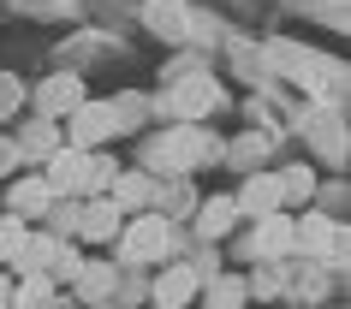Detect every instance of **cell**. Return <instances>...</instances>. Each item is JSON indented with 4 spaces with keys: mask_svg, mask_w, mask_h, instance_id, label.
<instances>
[{
    "mask_svg": "<svg viewBox=\"0 0 351 309\" xmlns=\"http://www.w3.org/2000/svg\"><path fill=\"white\" fill-rule=\"evenodd\" d=\"M143 166L137 173H149L155 184L167 179H191L197 166H221V137L203 125H167L161 137H143Z\"/></svg>",
    "mask_w": 351,
    "mask_h": 309,
    "instance_id": "6da1fadb",
    "label": "cell"
},
{
    "mask_svg": "<svg viewBox=\"0 0 351 309\" xmlns=\"http://www.w3.org/2000/svg\"><path fill=\"white\" fill-rule=\"evenodd\" d=\"M221 108H226V90H221L208 72L179 77L167 95H155V101H149V113H161L167 125H203L208 113H221Z\"/></svg>",
    "mask_w": 351,
    "mask_h": 309,
    "instance_id": "7a4b0ae2",
    "label": "cell"
},
{
    "mask_svg": "<svg viewBox=\"0 0 351 309\" xmlns=\"http://www.w3.org/2000/svg\"><path fill=\"white\" fill-rule=\"evenodd\" d=\"M113 250H119V262L113 268H149V262H173V220H161L155 208L149 214H131L125 226H119V238H113Z\"/></svg>",
    "mask_w": 351,
    "mask_h": 309,
    "instance_id": "3957f363",
    "label": "cell"
},
{
    "mask_svg": "<svg viewBox=\"0 0 351 309\" xmlns=\"http://www.w3.org/2000/svg\"><path fill=\"white\" fill-rule=\"evenodd\" d=\"M268 54H274V72L298 77L304 90H315V95H322V108H333V95L346 90V72H339L333 60H322V54H304V48H286V42H274Z\"/></svg>",
    "mask_w": 351,
    "mask_h": 309,
    "instance_id": "277c9868",
    "label": "cell"
},
{
    "mask_svg": "<svg viewBox=\"0 0 351 309\" xmlns=\"http://www.w3.org/2000/svg\"><path fill=\"white\" fill-rule=\"evenodd\" d=\"M239 262H292L298 256V226H292V208H280L268 220H250V238L232 244Z\"/></svg>",
    "mask_w": 351,
    "mask_h": 309,
    "instance_id": "5b68a950",
    "label": "cell"
},
{
    "mask_svg": "<svg viewBox=\"0 0 351 309\" xmlns=\"http://www.w3.org/2000/svg\"><path fill=\"white\" fill-rule=\"evenodd\" d=\"M66 149H77V155H95V149L113 143V119H108V101H84V108L66 119V137H60Z\"/></svg>",
    "mask_w": 351,
    "mask_h": 309,
    "instance_id": "8992f818",
    "label": "cell"
},
{
    "mask_svg": "<svg viewBox=\"0 0 351 309\" xmlns=\"http://www.w3.org/2000/svg\"><path fill=\"white\" fill-rule=\"evenodd\" d=\"M298 226V250L304 256H322L328 268H339L346 256H339V244H346V226H333V214H322V208H310L304 220H292Z\"/></svg>",
    "mask_w": 351,
    "mask_h": 309,
    "instance_id": "52a82bcc",
    "label": "cell"
},
{
    "mask_svg": "<svg viewBox=\"0 0 351 309\" xmlns=\"http://www.w3.org/2000/svg\"><path fill=\"white\" fill-rule=\"evenodd\" d=\"M84 101H90V95H84V77L77 72H48L36 84V113L42 119H72Z\"/></svg>",
    "mask_w": 351,
    "mask_h": 309,
    "instance_id": "ba28073f",
    "label": "cell"
},
{
    "mask_svg": "<svg viewBox=\"0 0 351 309\" xmlns=\"http://www.w3.org/2000/svg\"><path fill=\"white\" fill-rule=\"evenodd\" d=\"M232 208H239V220H268V214H280L286 208V197H280V179L262 166V173H250L244 179V190L232 197Z\"/></svg>",
    "mask_w": 351,
    "mask_h": 309,
    "instance_id": "9c48e42d",
    "label": "cell"
},
{
    "mask_svg": "<svg viewBox=\"0 0 351 309\" xmlns=\"http://www.w3.org/2000/svg\"><path fill=\"white\" fill-rule=\"evenodd\" d=\"M191 304H197V273L185 262H167L149 286V309H191Z\"/></svg>",
    "mask_w": 351,
    "mask_h": 309,
    "instance_id": "30bf717a",
    "label": "cell"
},
{
    "mask_svg": "<svg viewBox=\"0 0 351 309\" xmlns=\"http://www.w3.org/2000/svg\"><path fill=\"white\" fill-rule=\"evenodd\" d=\"M42 184L54 190V202H84V155L60 143L54 155H48V173H42Z\"/></svg>",
    "mask_w": 351,
    "mask_h": 309,
    "instance_id": "8fae6325",
    "label": "cell"
},
{
    "mask_svg": "<svg viewBox=\"0 0 351 309\" xmlns=\"http://www.w3.org/2000/svg\"><path fill=\"white\" fill-rule=\"evenodd\" d=\"M48 208H54V190L42 184V173H24V179L12 184V190H6V214H19L24 226H36V220L48 214Z\"/></svg>",
    "mask_w": 351,
    "mask_h": 309,
    "instance_id": "7c38bea8",
    "label": "cell"
},
{
    "mask_svg": "<svg viewBox=\"0 0 351 309\" xmlns=\"http://www.w3.org/2000/svg\"><path fill=\"white\" fill-rule=\"evenodd\" d=\"M155 190H161V184L149 179V173H137V166H125V173L113 179L108 202L119 208V214H149V208H155Z\"/></svg>",
    "mask_w": 351,
    "mask_h": 309,
    "instance_id": "4fadbf2b",
    "label": "cell"
},
{
    "mask_svg": "<svg viewBox=\"0 0 351 309\" xmlns=\"http://www.w3.org/2000/svg\"><path fill=\"white\" fill-rule=\"evenodd\" d=\"M119 226H125V214H119L108 197H90V202H84V214H77V238H84V244H113Z\"/></svg>",
    "mask_w": 351,
    "mask_h": 309,
    "instance_id": "5bb4252c",
    "label": "cell"
},
{
    "mask_svg": "<svg viewBox=\"0 0 351 309\" xmlns=\"http://www.w3.org/2000/svg\"><path fill=\"white\" fill-rule=\"evenodd\" d=\"M54 250H60V238H48V232H24V244H19V256L6 262V273H12V280L48 273V268H54Z\"/></svg>",
    "mask_w": 351,
    "mask_h": 309,
    "instance_id": "9a60e30c",
    "label": "cell"
},
{
    "mask_svg": "<svg viewBox=\"0 0 351 309\" xmlns=\"http://www.w3.org/2000/svg\"><path fill=\"white\" fill-rule=\"evenodd\" d=\"M191 220H197V238H203V244H221V238H232V226H239V208H232V197H203Z\"/></svg>",
    "mask_w": 351,
    "mask_h": 309,
    "instance_id": "2e32d148",
    "label": "cell"
},
{
    "mask_svg": "<svg viewBox=\"0 0 351 309\" xmlns=\"http://www.w3.org/2000/svg\"><path fill=\"white\" fill-rule=\"evenodd\" d=\"M221 161L232 166V173H262V161H268V137L262 131H244V137H232V143H221Z\"/></svg>",
    "mask_w": 351,
    "mask_h": 309,
    "instance_id": "e0dca14e",
    "label": "cell"
},
{
    "mask_svg": "<svg viewBox=\"0 0 351 309\" xmlns=\"http://www.w3.org/2000/svg\"><path fill=\"white\" fill-rule=\"evenodd\" d=\"M113 291H119V268H113V262H84L77 280H72V297H84V304H101Z\"/></svg>",
    "mask_w": 351,
    "mask_h": 309,
    "instance_id": "ac0fdd59",
    "label": "cell"
},
{
    "mask_svg": "<svg viewBox=\"0 0 351 309\" xmlns=\"http://www.w3.org/2000/svg\"><path fill=\"white\" fill-rule=\"evenodd\" d=\"M244 297H250V286H244V273H215L208 286H197V304L203 309H244Z\"/></svg>",
    "mask_w": 351,
    "mask_h": 309,
    "instance_id": "d6986e66",
    "label": "cell"
},
{
    "mask_svg": "<svg viewBox=\"0 0 351 309\" xmlns=\"http://www.w3.org/2000/svg\"><path fill=\"white\" fill-rule=\"evenodd\" d=\"M143 24L155 30V36H167V42H185V36H191V18H185V6H179V0H149Z\"/></svg>",
    "mask_w": 351,
    "mask_h": 309,
    "instance_id": "ffe728a7",
    "label": "cell"
},
{
    "mask_svg": "<svg viewBox=\"0 0 351 309\" xmlns=\"http://www.w3.org/2000/svg\"><path fill=\"white\" fill-rule=\"evenodd\" d=\"M12 309H60V286L48 280V273L12 280Z\"/></svg>",
    "mask_w": 351,
    "mask_h": 309,
    "instance_id": "44dd1931",
    "label": "cell"
},
{
    "mask_svg": "<svg viewBox=\"0 0 351 309\" xmlns=\"http://www.w3.org/2000/svg\"><path fill=\"white\" fill-rule=\"evenodd\" d=\"M244 286H250V297H292V262H256Z\"/></svg>",
    "mask_w": 351,
    "mask_h": 309,
    "instance_id": "7402d4cb",
    "label": "cell"
},
{
    "mask_svg": "<svg viewBox=\"0 0 351 309\" xmlns=\"http://www.w3.org/2000/svg\"><path fill=\"white\" fill-rule=\"evenodd\" d=\"M119 173H125V166L113 161V155H101V149H95V155H84V197H108Z\"/></svg>",
    "mask_w": 351,
    "mask_h": 309,
    "instance_id": "603a6c76",
    "label": "cell"
},
{
    "mask_svg": "<svg viewBox=\"0 0 351 309\" xmlns=\"http://www.w3.org/2000/svg\"><path fill=\"white\" fill-rule=\"evenodd\" d=\"M108 119H113V137H119V131H137L149 119V95H137V90L113 95V101H108Z\"/></svg>",
    "mask_w": 351,
    "mask_h": 309,
    "instance_id": "cb8c5ba5",
    "label": "cell"
},
{
    "mask_svg": "<svg viewBox=\"0 0 351 309\" xmlns=\"http://www.w3.org/2000/svg\"><path fill=\"white\" fill-rule=\"evenodd\" d=\"M274 179H280V197L292 202V208H304V202H315V173H310V166H304V161L280 166Z\"/></svg>",
    "mask_w": 351,
    "mask_h": 309,
    "instance_id": "d4e9b609",
    "label": "cell"
},
{
    "mask_svg": "<svg viewBox=\"0 0 351 309\" xmlns=\"http://www.w3.org/2000/svg\"><path fill=\"white\" fill-rule=\"evenodd\" d=\"M19 149H24V155H54V149H60V125H54V119H36V125L19 137Z\"/></svg>",
    "mask_w": 351,
    "mask_h": 309,
    "instance_id": "484cf974",
    "label": "cell"
},
{
    "mask_svg": "<svg viewBox=\"0 0 351 309\" xmlns=\"http://www.w3.org/2000/svg\"><path fill=\"white\" fill-rule=\"evenodd\" d=\"M24 232H30V226H24L19 214H0V268H6V262H12V256H19Z\"/></svg>",
    "mask_w": 351,
    "mask_h": 309,
    "instance_id": "4316f807",
    "label": "cell"
},
{
    "mask_svg": "<svg viewBox=\"0 0 351 309\" xmlns=\"http://www.w3.org/2000/svg\"><path fill=\"white\" fill-rule=\"evenodd\" d=\"M185 268H191V273H197V286H208V280H215V273H226V268H221V250H215V244H203V250L191 256Z\"/></svg>",
    "mask_w": 351,
    "mask_h": 309,
    "instance_id": "83f0119b",
    "label": "cell"
},
{
    "mask_svg": "<svg viewBox=\"0 0 351 309\" xmlns=\"http://www.w3.org/2000/svg\"><path fill=\"white\" fill-rule=\"evenodd\" d=\"M77 214H84V202H54V208H48L54 232H48V238H72L77 232Z\"/></svg>",
    "mask_w": 351,
    "mask_h": 309,
    "instance_id": "f1b7e54d",
    "label": "cell"
},
{
    "mask_svg": "<svg viewBox=\"0 0 351 309\" xmlns=\"http://www.w3.org/2000/svg\"><path fill=\"white\" fill-rule=\"evenodd\" d=\"M19 108H24V77L0 72V119H6V113H19Z\"/></svg>",
    "mask_w": 351,
    "mask_h": 309,
    "instance_id": "f546056e",
    "label": "cell"
},
{
    "mask_svg": "<svg viewBox=\"0 0 351 309\" xmlns=\"http://www.w3.org/2000/svg\"><path fill=\"white\" fill-rule=\"evenodd\" d=\"M19 161H24L19 137H6V143H0V173H19Z\"/></svg>",
    "mask_w": 351,
    "mask_h": 309,
    "instance_id": "4dcf8cb0",
    "label": "cell"
},
{
    "mask_svg": "<svg viewBox=\"0 0 351 309\" xmlns=\"http://www.w3.org/2000/svg\"><path fill=\"white\" fill-rule=\"evenodd\" d=\"M322 286H328V273H304V280H298V297H304V304H315V297H322Z\"/></svg>",
    "mask_w": 351,
    "mask_h": 309,
    "instance_id": "1f68e13d",
    "label": "cell"
},
{
    "mask_svg": "<svg viewBox=\"0 0 351 309\" xmlns=\"http://www.w3.org/2000/svg\"><path fill=\"white\" fill-rule=\"evenodd\" d=\"M0 309H12V273L0 268Z\"/></svg>",
    "mask_w": 351,
    "mask_h": 309,
    "instance_id": "d6a6232c",
    "label": "cell"
},
{
    "mask_svg": "<svg viewBox=\"0 0 351 309\" xmlns=\"http://www.w3.org/2000/svg\"><path fill=\"white\" fill-rule=\"evenodd\" d=\"M0 125H6V119H0Z\"/></svg>",
    "mask_w": 351,
    "mask_h": 309,
    "instance_id": "836d02e7",
    "label": "cell"
}]
</instances>
